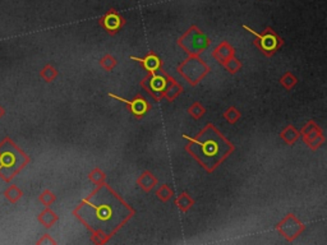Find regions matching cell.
Here are the masks:
<instances>
[{
  "instance_id": "cell-25",
  "label": "cell",
  "mask_w": 327,
  "mask_h": 245,
  "mask_svg": "<svg viewBox=\"0 0 327 245\" xmlns=\"http://www.w3.org/2000/svg\"><path fill=\"white\" fill-rule=\"evenodd\" d=\"M224 65H225V68H227L230 73H235L239 68H240V63H239L235 58H230L229 60H227L224 63Z\"/></svg>"
},
{
  "instance_id": "cell-16",
  "label": "cell",
  "mask_w": 327,
  "mask_h": 245,
  "mask_svg": "<svg viewBox=\"0 0 327 245\" xmlns=\"http://www.w3.org/2000/svg\"><path fill=\"white\" fill-rule=\"evenodd\" d=\"M138 184H140V187L143 190H150L156 185V178H155L151 172L146 171L140 176Z\"/></svg>"
},
{
  "instance_id": "cell-10",
  "label": "cell",
  "mask_w": 327,
  "mask_h": 245,
  "mask_svg": "<svg viewBox=\"0 0 327 245\" xmlns=\"http://www.w3.org/2000/svg\"><path fill=\"white\" fill-rule=\"evenodd\" d=\"M109 96L113 98H115V100H118V101H122V102H124V104L128 105L129 109H131V111H132V114L136 115V117H142V115H144V114L147 113V110H148V104H147L146 100L142 97H137L136 100L131 101V100L122 98V97H119V96L114 95V93H109Z\"/></svg>"
},
{
  "instance_id": "cell-4",
  "label": "cell",
  "mask_w": 327,
  "mask_h": 245,
  "mask_svg": "<svg viewBox=\"0 0 327 245\" xmlns=\"http://www.w3.org/2000/svg\"><path fill=\"white\" fill-rule=\"evenodd\" d=\"M210 41H208L207 37L202 34L201 31L197 30L196 27H192L181 40H179V45L183 47L186 51H188V54H199L202 50H205L208 46Z\"/></svg>"
},
{
  "instance_id": "cell-12",
  "label": "cell",
  "mask_w": 327,
  "mask_h": 245,
  "mask_svg": "<svg viewBox=\"0 0 327 245\" xmlns=\"http://www.w3.org/2000/svg\"><path fill=\"white\" fill-rule=\"evenodd\" d=\"M131 59L132 60L140 61V63L144 67V69H146L147 72H150V73H156L160 68H161V61H160L159 56L152 54V52L144 56L143 59L136 58V56H131Z\"/></svg>"
},
{
  "instance_id": "cell-29",
  "label": "cell",
  "mask_w": 327,
  "mask_h": 245,
  "mask_svg": "<svg viewBox=\"0 0 327 245\" xmlns=\"http://www.w3.org/2000/svg\"><path fill=\"white\" fill-rule=\"evenodd\" d=\"M37 244L39 245H43V244H56V242L54 239H52L51 236L49 235V234H45V235L41 238L39 242H37Z\"/></svg>"
},
{
  "instance_id": "cell-9",
  "label": "cell",
  "mask_w": 327,
  "mask_h": 245,
  "mask_svg": "<svg viewBox=\"0 0 327 245\" xmlns=\"http://www.w3.org/2000/svg\"><path fill=\"white\" fill-rule=\"evenodd\" d=\"M303 137H304V142L308 144L311 148H317L320 147L325 142V138L322 135V132L320 130L315 122H309L302 130Z\"/></svg>"
},
{
  "instance_id": "cell-20",
  "label": "cell",
  "mask_w": 327,
  "mask_h": 245,
  "mask_svg": "<svg viewBox=\"0 0 327 245\" xmlns=\"http://www.w3.org/2000/svg\"><path fill=\"white\" fill-rule=\"evenodd\" d=\"M39 201H40V202L43 203L45 207H50V205H51L52 203L56 201V197H55V194L52 193L51 190L46 189V190H44L40 196H39Z\"/></svg>"
},
{
  "instance_id": "cell-27",
  "label": "cell",
  "mask_w": 327,
  "mask_h": 245,
  "mask_svg": "<svg viewBox=\"0 0 327 245\" xmlns=\"http://www.w3.org/2000/svg\"><path fill=\"white\" fill-rule=\"evenodd\" d=\"M224 117H225V119L228 120V122H235L236 120L239 119V117H240V115H239V111L238 110H235V109H234V107H230L229 110L227 111V113L224 114Z\"/></svg>"
},
{
  "instance_id": "cell-21",
  "label": "cell",
  "mask_w": 327,
  "mask_h": 245,
  "mask_svg": "<svg viewBox=\"0 0 327 245\" xmlns=\"http://www.w3.org/2000/svg\"><path fill=\"white\" fill-rule=\"evenodd\" d=\"M177 204H178V207H179V209H181V211H187V209L189 208L190 205L193 204V201L189 198V196H188V194L183 193L177 198Z\"/></svg>"
},
{
  "instance_id": "cell-7",
  "label": "cell",
  "mask_w": 327,
  "mask_h": 245,
  "mask_svg": "<svg viewBox=\"0 0 327 245\" xmlns=\"http://www.w3.org/2000/svg\"><path fill=\"white\" fill-rule=\"evenodd\" d=\"M168 81L166 77L159 76L156 73H150V76L142 81V87H144L155 98H160L164 96V92L168 86Z\"/></svg>"
},
{
  "instance_id": "cell-14",
  "label": "cell",
  "mask_w": 327,
  "mask_h": 245,
  "mask_svg": "<svg viewBox=\"0 0 327 245\" xmlns=\"http://www.w3.org/2000/svg\"><path fill=\"white\" fill-rule=\"evenodd\" d=\"M58 214L52 211V209H50L49 207H46V208L37 216L39 222H40L44 227H46V229H50L51 226H54V224L58 221Z\"/></svg>"
},
{
  "instance_id": "cell-13",
  "label": "cell",
  "mask_w": 327,
  "mask_h": 245,
  "mask_svg": "<svg viewBox=\"0 0 327 245\" xmlns=\"http://www.w3.org/2000/svg\"><path fill=\"white\" fill-rule=\"evenodd\" d=\"M233 55H234V49L228 42L220 43L214 51V58L217 59L223 64L227 60H229L230 58H233Z\"/></svg>"
},
{
  "instance_id": "cell-23",
  "label": "cell",
  "mask_w": 327,
  "mask_h": 245,
  "mask_svg": "<svg viewBox=\"0 0 327 245\" xmlns=\"http://www.w3.org/2000/svg\"><path fill=\"white\" fill-rule=\"evenodd\" d=\"M100 64H101V67L105 68L106 71H111V69H113V68L116 65V60L113 58V56L106 55V56H104V58L101 59Z\"/></svg>"
},
{
  "instance_id": "cell-15",
  "label": "cell",
  "mask_w": 327,
  "mask_h": 245,
  "mask_svg": "<svg viewBox=\"0 0 327 245\" xmlns=\"http://www.w3.org/2000/svg\"><path fill=\"white\" fill-rule=\"evenodd\" d=\"M4 197H5L8 202L12 203V204H15V203L19 202L22 197H23V192H22L21 188L17 187V185H9V187L4 190Z\"/></svg>"
},
{
  "instance_id": "cell-17",
  "label": "cell",
  "mask_w": 327,
  "mask_h": 245,
  "mask_svg": "<svg viewBox=\"0 0 327 245\" xmlns=\"http://www.w3.org/2000/svg\"><path fill=\"white\" fill-rule=\"evenodd\" d=\"M182 92V87L178 84L175 81L173 80H169L168 81V86H166V89L165 92H164V96H166V97L169 98V100H174L175 97H177L179 93Z\"/></svg>"
},
{
  "instance_id": "cell-11",
  "label": "cell",
  "mask_w": 327,
  "mask_h": 245,
  "mask_svg": "<svg viewBox=\"0 0 327 245\" xmlns=\"http://www.w3.org/2000/svg\"><path fill=\"white\" fill-rule=\"evenodd\" d=\"M101 25L104 26L109 32L114 34L115 31L119 30L123 25V19L115 10H110L105 14V17L101 19Z\"/></svg>"
},
{
  "instance_id": "cell-5",
  "label": "cell",
  "mask_w": 327,
  "mask_h": 245,
  "mask_svg": "<svg viewBox=\"0 0 327 245\" xmlns=\"http://www.w3.org/2000/svg\"><path fill=\"white\" fill-rule=\"evenodd\" d=\"M178 71L190 84H197V82L207 74L208 67L198 58H190L183 61Z\"/></svg>"
},
{
  "instance_id": "cell-26",
  "label": "cell",
  "mask_w": 327,
  "mask_h": 245,
  "mask_svg": "<svg viewBox=\"0 0 327 245\" xmlns=\"http://www.w3.org/2000/svg\"><path fill=\"white\" fill-rule=\"evenodd\" d=\"M156 194L161 201H168V199L173 196V192H171V189L168 185H162V187H160V189L157 190Z\"/></svg>"
},
{
  "instance_id": "cell-24",
  "label": "cell",
  "mask_w": 327,
  "mask_h": 245,
  "mask_svg": "<svg viewBox=\"0 0 327 245\" xmlns=\"http://www.w3.org/2000/svg\"><path fill=\"white\" fill-rule=\"evenodd\" d=\"M281 83L282 86L285 87V88L290 89L291 87L295 86V83H297V80L294 78L293 76H291V73H285L284 77L281 78Z\"/></svg>"
},
{
  "instance_id": "cell-28",
  "label": "cell",
  "mask_w": 327,
  "mask_h": 245,
  "mask_svg": "<svg viewBox=\"0 0 327 245\" xmlns=\"http://www.w3.org/2000/svg\"><path fill=\"white\" fill-rule=\"evenodd\" d=\"M90 179H91V180L96 184H102V181H104V179H105V175H104V172L101 171V170L95 168V170L90 174Z\"/></svg>"
},
{
  "instance_id": "cell-18",
  "label": "cell",
  "mask_w": 327,
  "mask_h": 245,
  "mask_svg": "<svg viewBox=\"0 0 327 245\" xmlns=\"http://www.w3.org/2000/svg\"><path fill=\"white\" fill-rule=\"evenodd\" d=\"M40 77L45 82L50 83L58 77V71L51 64H46L40 71Z\"/></svg>"
},
{
  "instance_id": "cell-1",
  "label": "cell",
  "mask_w": 327,
  "mask_h": 245,
  "mask_svg": "<svg viewBox=\"0 0 327 245\" xmlns=\"http://www.w3.org/2000/svg\"><path fill=\"white\" fill-rule=\"evenodd\" d=\"M73 214L105 243L135 214V211L106 184H98L97 189L73 211Z\"/></svg>"
},
{
  "instance_id": "cell-2",
  "label": "cell",
  "mask_w": 327,
  "mask_h": 245,
  "mask_svg": "<svg viewBox=\"0 0 327 245\" xmlns=\"http://www.w3.org/2000/svg\"><path fill=\"white\" fill-rule=\"evenodd\" d=\"M183 138L188 141L186 150L207 171H214L234 150L233 144L211 122L202 129L196 138H190L186 134H183Z\"/></svg>"
},
{
  "instance_id": "cell-8",
  "label": "cell",
  "mask_w": 327,
  "mask_h": 245,
  "mask_svg": "<svg viewBox=\"0 0 327 245\" xmlns=\"http://www.w3.org/2000/svg\"><path fill=\"white\" fill-rule=\"evenodd\" d=\"M303 229H304V226L294 217L293 214H287L286 217L278 225V230L287 240L295 239Z\"/></svg>"
},
{
  "instance_id": "cell-6",
  "label": "cell",
  "mask_w": 327,
  "mask_h": 245,
  "mask_svg": "<svg viewBox=\"0 0 327 245\" xmlns=\"http://www.w3.org/2000/svg\"><path fill=\"white\" fill-rule=\"evenodd\" d=\"M244 30L249 31L251 34H253L254 36L258 39V41H257V45H258V47L262 50L265 55H269V56L272 55V54H274V52H275L276 50L281 46V43H282L281 39H279L278 35H276L275 32L271 30V28H267V30L265 31L262 35L257 34L256 31H253L252 28L247 27V26H244Z\"/></svg>"
},
{
  "instance_id": "cell-22",
  "label": "cell",
  "mask_w": 327,
  "mask_h": 245,
  "mask_svg": "<svg viewBox=\"0 0 327 245\" xmlns=\"http://www.w3.org/2000/svg\"><path fill=\"white\" fill-rule=\"evenodd\" d=\"M189 114L190 115H192L193 118H194V119H198V118H201L202 115H203V114H205V109H203V107L201 106V104H199V102H194V104L192 105V106L189 107Z\"/></svg>"
},
{
  "instance_id": "cell-19",
  "label": "cell",
  "mask_w": 327,
  "mask_h": 245,
  "mask_svg": "<svg viewBox=\"0 0 327 245\" xmlns=\"http://www.w3.org/2000/svg\"><path fill=\"white\" fill-rule=\"evenodd\" d=\"M281 137H282V139L286 142V143L293 144L294 142L297 141L298 137H299V132L295 130V129H294L291 125H289L286 129H285L284 132L281 133Z\"/></svg>"
},
{
  "instance_id": "cell-30",
  "label": "cell",
  "mask_w": 327,
  "mask_h": 245,
  "mask_svg": "<svg viewBox=\"0 0 327 245\" xmlns=\"http://www.w3.org/2000/svg\"><path fill=\"white\" fill-rule=\"evenodd\" d=\"M4 115H5V109H4V107L1 106V105H0V119H1V118H3Z\"/></svg>"
},
{
  "instance_id": "cell-3",
  "label": "cell",
  "mask_w": 327,
  "mask_h": 245,
  "mask_svg": "<svg viewBox=\"0 0 327 245\" xmlns=\"http://www.w3.org/2000/svg\"><path fill=\"white\" fill-rule=\"evenodd\" d=\"M31 163L27 153L15 144L12 138L5 137L0 142V178L5 183H10L15 175Z\"/></svg>"
}]
</instances>
